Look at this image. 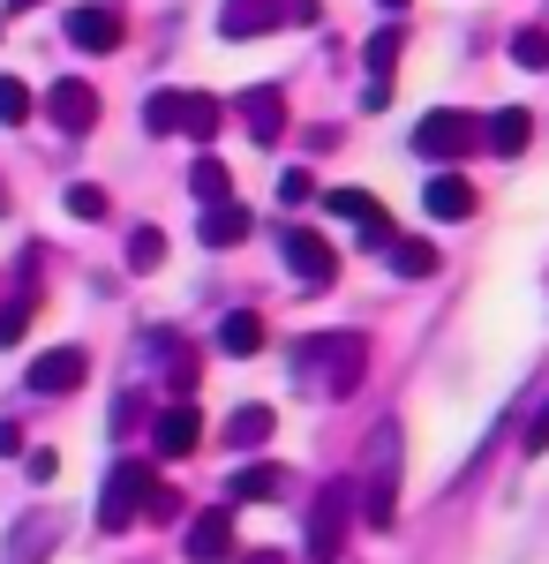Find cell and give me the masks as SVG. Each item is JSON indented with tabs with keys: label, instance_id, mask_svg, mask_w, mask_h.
Listing matches in <instances>:
<instances>
[{
	"label": "cell",
	"instance_id": "6da1fadb",
	"mask_svg": "<svg viewBox=\"0 0 549 564\" xmlns=\"http://www.w3.org/2000/svg\"><path fill=\"white\" fill-rule=\"evenodd\" d=\"M287 361H294V384L309 399H354L369 377V339L362 332H309V339H294Z\"/></svg>",
	"mask_w": 549,
	"mask_h": 564
},
{
	"label": "cell",
	"instance_id": "7a4b0ae2",
	"mask_svg": "<svg viewBox=\"0 0 549 564\" xmlns=\"http://www.w3.org/2000/svg\"><path fill=\"white\" fill-rule=\"evenodd\" d=\"M354 512L369 527L399 520V422H377L369 430V475L354 481Z\"/></svg>",
	"mask_w": 549,
	"mask_h": 564
},
{
	"label": "cell",
	"instance_id": "3957f363",
	"mask_svg": "<svg viewBox=\"0 0 549 564\" xmlns=\"http://www.w3.org/2000/svg\"><path fill=\"white\" fill-rule=\"evenodd\" d=\"M346 527H354V481H324L309 505V527H301V564H338Z\"/></svg>",
	"mask_w": 549,
	"mask_h": 564
},
{
	"label": "cell",
	"instance_id": "277c9868",
	"mask_svg": "<svg viewBox=\"0 0 549 564\" xmlns=\"http://www.w3.org/2000/svg\"><path fill=\"white\" fill-rule=\"evenodd\" d=\"M143 129L212 143L218 135V98H204V90H151V98H143Z\"/></svg>",
	"mask_w": 549,
	"mask_h": 564
},
{
	"label": "cell",
	"instance_id": "5b68a950",
	"mask_svg": "<svg viewBox=\"0 0 549 564\" xmlns=\"http://www.w3.org/2000/svg\"><path fill=\"white\" fill-rule=\"evenodd\" d=\"M151 489H159V475H151L143 459H114V475L98 489V527H106V534H128V527L143 520Z\"/></svg>",
	"mask_w": 549,
	"mask_h": 564
},
{
	"label": "cell",
	"instance_id": "8992f818",
	"mask_svg": "<svg viewBox=\"0 0 549 564\" xmlns=\"http://www.w3.org/2000/svg\"><path fill=\"white\" fill-rule=\"evenodd\" d=\"M474 143H482V121L460 113V106H437V113H422V129H415V151H422L429 166H452Z\"/></svg>",
	"mask_w": 549,
	"mask_h": 564
},
{
	"label": "cell",
	"instance_id": "52a82bcc",
	"mask_svg": "<svg viewBox=\"0 0 549 564\" xmlns=\"http://www.w3.org/2000/svg\"><path fill=\"white\" fill-rule=\"evenodd\" d=\"M279 249H287V271H294L301 286H332V279H338V249L324 241V234L287 226V234H279Z\"/></svg>",
	"mask_w": 549,
	"mask_h": 564
},
{
	"label": "cell",
	"instance_id": "ba28073f",
	"mask_svg": "<svg viewBox=\"0 0 549 564\" xmlns=\"http://www.w3.org/2000/svg\"><path fill=\"white\" fill-rule=\"evenodd\" d=\"M181 550H189V564H234V505L196 512V520L181 527Z\"/></svg>",
	"mask_w": 549,
	"mask_h": 564
},
{
	"label": "cell",
	"instance_id": "9c48e42d",
	"mask_svg": "<svg viewBox=\"0 0 549 564\" xmlns=\"http://www.w3.org/2000/svg\"><path fill=\"white\" fill-rule=\"evenodd\" d=\"M45 121L61 135H84L90 121H98V90H90L84 76H61V84L45 90Z\"/></svg>",
	"mask_w": 549,
	"mask_h": 564
},
{
	"label": "cell",
	"instance_id": "30bf717a",
	"mask_svg": "<svg viewBox=\"0 0 549 564\" xmlns=\"http://www.w3.org/2000/svg\"><path fill=\"white\" fill-rule=\"evenodd\" d=\"M121 39H128V23H121V8H68V45L76 53H121Z\"/></svg>",
	"mask_w": 549,
	"mask_h": 564
},
{
	"label": "cell",
	"instance_id": "8fae6325",
	"mask_svg": "<svg viewBox=\"0 0 549 564\" xmlns=\"http://www.w3.org/2000/svg\"><path fill=\"white\" fill-rule=\"evenodd\" d=\"M196 444H204V414H196L189 399H173L166 414L151 422V452H159V459H189Z\"/></svg>",
	"mask_w": 549,
	"mask_h": 564
},
{
	"label": "cell",
	"instance_id": "7c38bea8",
	"mask_svg": "<svg viewBox=\"0 0 549 564\" xmlns=\"http://www.w3.org/2000/svg\"><path fill=\"white\" fill-rule=\"evenodd\" d=\"M196 234H204V249H241L256 234V218H249V204L218 196V204H196Z\"/></svg>",
	"mask_w": 549,
	"mask_h": 564
},
{
	"label": "cell",
	"instance_id": "4fadbf2b",
	"mask_svg": "<svg viewBox=\"0 0 549 564\" xmlns=\"http://www.w3.org/2000/svg\"><path fill=\"white\" fill-rule=\"evenodd\" d=\"M84 377H90V354L84 347H53V354L31 361V391H39V399H61V391H76Z\"/></svg>",
	"mask_w": 549,
	"mask_h": 564
},
{
	"label": "cell",
	"instance_id": "5bb4252c",
	"mask_svg": "<svg viewBox=\"0 0 549 564\" xmlns=\"http://www.w3.org/2000/svg\"><path fill=\"white\" fill-rule=\"evenodd\" d=\"M279 23H287V8H279V0H226V8H218V39H263V31H279Z\"/></svg>",
	"mask_w": 549,
	"mask_h": 564
},
{
	"label": "cell",
	"instance_id": "9a60e30c",
	"mask_svg": "<svg viewBox=\"0 0 549 564\" xmlns=\"http://www.w3.org/2000/svg\"><path fill=\"white\" fill-rule=\"evenodd\" d=\"M324 212H332V218H354L377 249H384V234H391V218H384V204L369 196V188H332V196H324Z\"/></svg>",
	"mask_w": 549,
	"mask_h": 564
},
{
	"label": "cell",
	"instance_id": "2e32d148",
	"mask_svg": "<svg viewBox=\"0 0 549 564\" xmlns=\"http://www.w3.org/2000/svg\"><path fill=\"white\" fill-rule=\"evenodd\" d=\"M474 204H482V196H474V181H466V174H437L422 188V212L429 218H452V226H460V218H474Z\"/></svg>",
	"mask_w": 549,
	"mask_h": 564
},
{
	"label": "cell",
	"instance_id": "e0dca14e",
	"mask_svg": "<svg viewBox=\"0 0 549 564\" xmlns=\"http://www.w3.org/2000/svg\"><path fill=\"white\" fill-rule=\"evenodd\" d=\"M482 143H489L497 159H519V151L535 143V113H527V106H505V113H489V121H482Z\"/></svg>",
	"mask_w": 549,
	"mask_h": 564
},
{
	"label": "cell",
	"instance_id": "ac0fdd59",
	"mask_svg": "<svg viewBox=\"0 0 549 564\" xmlns=\"http://www.w3.org/2000/svg\"><path fill=\"white\" fill-rule=\"evenodd\" d=\"M53 542H61V512H31V520L8 534V564H45Z\"/></svg>",
	"mask_w": 549,
	"mask_h": 564
},
{
	"label": "cell",
	"instance_id": "d6986e66",
	"mask_svg": "<svg viewBox=\"0 0 549 564\" xmlns=\"http://www.w3.org/2000/svg\"><path fill=\"white\" fill-rule=\"evenodd\" d=\"M241 121H249V135L256 143H279V135H287V98H279V90H241Z\"/></svg>",
	"mask_w": 549,
	"mask_h": 564
},
{
	"label": "cell",
	"instance_id": "ffe728a7",
	"mask_svg": "<svg viewBox=\"0 0 549 564\" xmlns=\"http://www.w3.org/2000/svg\"><path fill=\"white\" fill-rule=\"evenodd\" d=\"M271 430H279L271 406H234L226 430H218V444H226V452H263V436H271Z\"/></svg>",
	"mask_w": 549,
	"mask_h": 564
},
{
	"label": "cell",
	"instance_id": "44dd1931",
	"mask_svg": "<svg viewBox=\"0 0 549 564\" xmlns=\"http://www.w3.org/2000/svg\"><path fill=\"white\" fill-rule=\"evenodd\" d=\"M256 347H263V316H256V308H234V316H218V354L249 361Z\"/></svg>",
	"mask_w": 549,
	"mask_h": 564
},
{
	"label": "cell",
	"instance_id": "7402d4cb",
	"mask_svg": "<svg viewBox=\"0 0 549 564\" xmlns=\"http://www.w3.org/2000/svg\"><path fill=\"white\" fill-rule=\"evenodd\" d=\"M384 263H391L399 279H429V271H437V249H429V241H399V234H384Z\"/></svg>",
	"mask_w": 549,
	"mask_h": 564
},
{
	"label": "cell",
	"instance_id": "603a6c76",
	"mask_svg": "<svg viewBox=\"0 0 549 564\" xmlns=\"http://www.w3.org/2000/svg\"><path fill=\"white\" fill-rule=\"evenodd\" d=\"M189 196H196V204H218V196H234V174H226V159H212V151H204V159L189 166Z\"/></svg>",
	"mask_w": 549,
	"mask_h": 564
},
{
	"label": "cell",
	"instance_id": "cb8c5ba5",
	"mask_svg": "<svg viewBox=\"0 0 549 564\" xmlns=\"http://www.w3.org/2000/svg\"><path fill=\"white\" fill-rule=\"evenodd\" d=\"M279 489H287V475L263 459V467H241V475H234V505H271Z\"/></svg>",
	"mask_w": 549,
	"mask_h": 564
},
{
	"label": "cell",
	"instance_id": "d4e9b609",
	"mask_svg": "<svg viewBox=\"0 0 549 564\" xmlns=\"http://www.w3.org/2000/svg\"><path fill=\"white\" fill-rule=\"evenodd\" d=\"M159 263H166V234L159 226H136L128 234V271H159Z\"/></svg>",
	"mask_w": 549,
	"mask_h": 564
},
{
	"label": "cell",
	"instance_id": "484cf974",
	"mask_svg": "<svg viewBox=\"0 0 549 564\" xmlns=\"http://www.w3.org/2000/svg\"><path fill=\"white\" fill-rule=\"evenodd\" d=\"M39 106H31V90L15 84V76H0V129H23Z\"/></svg>",
	"mask_w": 549,
	"mask_h": 564
},
{
	"label": "cell",
	"instance_id": "4316f807",
	"mask_svg": "<svg viewBox=\"0 0 549 564\" xmlns=\"http://www.w3.org/2000/svg\"><path fill=\"white\" fill-rule=\"evenodd\" d=\"M512 61H519V68H549V31H535V23L512 31Z\"/></svg>",
	"mask_w": 549,
	"mask_h": 564
},
{
	"label": "cell",
	"instance_id": "83f0119b",
	"mask_svg": "<svg viewBox=\"0 0 549 564\" xmlns=\"http://www.w3.org/2000/svg\"><path fill=\"white\" fill-rule=\"evenodd\" d=\"M23 332H31V286H23V294H15V302L0 308V347H15V339H23Z\"/></svg>",
	"mask_w": 549,
	"mask_h": 564
},
{
	"label": "cell",
	"instance_id": "f1b7e54d",
	"mask_svg": "<svg viewBox=\"0 0 549 564\" xmlns=\"http://www.w3.org/2000/svg\"><path fill=\"white\" fill-rule=\"evenodd\" d=\"M68 212L76 218H106V188H98V181H68Z\"/></svg>",
	"mask_w": 549,
	"mask_h": 564
},
{
	"label": "cell",
	"instance_id": "f546056e",
	"mask_svg": "<svg viewBox=\"0 0 549 564\" xmlns=\"http://www.w3.org/2000/svg\"><path fill=\"white\" fill-rule=\"evenodd\" d=\"M279 204H287V212H301V204H316V181L301 174V166H287V174H279Z\"/></svg>",
	"mask_w": 549,
	"mask_h": 564
},
{
	"label": "cell",
	"instance_id": "4dcf8cb0",
	"mask_svg": "<svg viewBox=\"0 0 549 564\" xmlns=\"http://www.w3.org/2000/svg\"><path fill=\"white\" fill-rule=\"evenodd\" d=\"M391 61H399V31H377L369 39V76H391Z\"/></svg>",
	"mask_w": 549,
	"mask_h": 564
},
{
	"label": "cell",
	"instance_id": "1f68e13d",
	"mask_svg": "<svg viewBox=\"0 0 549 564\" xmlns=\"http://www.w3.org/2000/svg\"><path fill=\"white\" fill-rule=\"evenodd\" d=\"M519 452H535V459H542V452H549V406H542V414H535V422H527V436H519Z\"/></svg>",
	"mask_w": 549,
	"mask_h": 564
},
{
	"label": "cell",
	"instance_id": "d6a6232c",
	"mask_svg": "<svg viewBox=\"0 0 549 564\" xmlns=\"http://www.w3.org/2000/svg\"><path fill=\"white\" fill-rule=\"evenodd\" d=\"M15 452H23V430H15V422H0V459H15Z\"/></svg>",
	"mask_w": 549,
	"mask_h": 564
},
{
	"label": "cell",
	"instance_id": "836d02e7",
	"mask_svg": "<svg viewBox=\"0 0 549 564\" xmlns=\"http://www.w3.org/2000/svg\"><path fill=\"white\" fill-rule=\"evenodd\" d=\"M241 564H279V557H271V550H263V557H241Z\"/></svg>",
	"mask_w": 549,
	"mask_h": 564
},
{
	"label": "cell",
	"instance_id": "e575fe53",
	"mask_svg": "<svg viewBox=\"0 0 549 564\" xmlns=\"http://www.w3.org/2000/svg\"><path fill=\"white\" fill-rule=\"evenodd\" d=\"M8 8H15V15H23V8H39V0H8Z\"/></svg>",
	"mask_w": 549,
	"mask_h": 564
},
{
	"label": "cell",
	"instance_id": "d590c367",
	"mask_svg": "<svg viewBox=\"0 0 549 564\" xmlns=\"http://www.w3.org/2000/svg\"><path fill=\"white\" fill-rule=\"evenodd\" d=\"M377 8H391V15H399V8H407V0H377Z\"/></svg>",
	"mask_w": 549,
	"mask_h": 564
},
{
	"label": "cell",
	"instance_id": "8d00e7d4",
	"mask_svg": "<svg viewBox=\"0 0 549 564\" xmlns=\"http://www.w3.org/2000/svg\"><path fill=\"white\" fill-rule=\"evenodd\" d=\"M0 212H8V196H0Z\"/></svg>",
	"mask_w": 549,
	"mask_h": 564
}]
</instances>
